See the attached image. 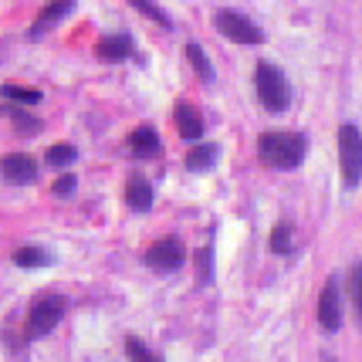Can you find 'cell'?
I'll return each instance as SVG.
<instances>
[{
    "label": "cell",
    "instance_id": "6da1fadb",
    "mask_svg": "<svg viewBox=\"0 0 362 362\" xmlns=\"http://www.w3.org/2000/svg\"><path fill=\"white\" fill-rule=\"evenodd\" d=\"M257 153L271 170H295L308 153V139L301 132H264L257 139Z\"/></svg>",
    "mask_w": 362,
    "mask_h": 362
},
{
    "label": "cell",
    "instance_id": "ffe728a7",
    "mask_svg": "<svg viewBox=\"0 0 362 362\" xmlns=\"http://www.w3.org/2000/svg\"><path fill=\"white\" fill-rule=\"evenodd\" d=\"M291 237H295L291 223L281 221L274 230H271V251H274V254H288V251H291Z\"/></svg>",
    "mask_w": 362,
    "mask_h": 362
},
{
    "label": "cell",
    "instance_id": "277c9868",
    "mask_svg": "<svg viewBox=\"0 0 362 362\" xmlns=\"http://www.w3.org/2000/svg\"><path fill=\"white\" fill-rule=\"evenodd\" d=\"M318 322H322V329L335 335V332L342 329V322H346V308H342V291H339V274H332L325 288H322V295H318Z\"/></svg>",
    "mask_w": 362,
    "mask_h": 362
},
{
    "label": "cell",
    "instance_id": "ac0fdd59",
    "mask_svg": "<svg viewBox=\"0 0 362 362\" xmlns=\"http://www.w3.org/2000/svg\"><path fill=\"white\" fill-rule=\"evenodd\" d=\"M349 291H352V312H356V325L362 322V264L356 261L349 271Z\"/></svg>",
    "mask_w": 362,
    "mask_h": 362
},
{
    "label": "cell",
    "instance_id": "2e32d148",
    "mask_svg": "<svg viewBox=\"0 0 362 362\" xmlns=\"http://www.w3.org/2000/svg\"><path fill=\"white\" fill-rule=\"evenodd\" d=\"M187 62H189V68L200 75V81H214V68H210V62H206V54H204V47L200 45H187Z\"/></svg>",
    "mask_w": 362,
    "mask_h": 362
},
{
    "label": "cell",
    "instance_id": "44dd1931",
    "mask_svg": "<svg viewBox=\"0 0 362 362\" xmlns=\"http://www.w3.org/2000/svg\"><path fill=\"white\" fill-rule=\"evenodd\" d=\"M129 4H132V7L139 11V14H146V17H149V21H156V24H163L166 31L173 28V21H170V17L163 14V7H156L153 0H129Z\"/></svg>",
    "mask_w": 362,
    "mask_h": 362
},
{
    "label": "cell",
    "instance_id": "30bf717a",
    "mask_svg": "<svg viewBox=\"0 0 362 362\" xmlns=\"http://www.w3.org/2000/svg\"><path fill=\"white\" fill-rule=\"evenodd\" d=\"M98 58H105V62H126L129 54H132V37L126 31L119 34H109V37H102L98 41Z\"/></svg>",
    "mask_w": 362,
    "mask_h": 362
},
{
    "label": "cell",
    "instance_id": "9c48e42d",
    "mask_svg": "<svg viewBox=\"0 0 362 362\" xmlns=\"http://www.w3.org/2000/svg\"><path fill=\"white\" fill-rule=\"evenodd\" d=\"M129 149H132L136 159H153L163 153V139H159V132L153 126H139L129 136Z\"/></svg>",
    "mask_w": 362,
    "mask_h": 362
},
{
    "label": "cell",
    "instance_id": "d4e9b609",
    "mask_svg": "<svg viewBox=\"0 0 362 362\" xmlns=\"http://www.w3.org/2000/svg\"><path fill=\"white\" fill-rule=\"evenodd\" d=\"M71 189H75V176H62V180L54 183V193H58V197H68Z\"/></svg>",
    "mask_w": 362,
    "mask_h": 362
},
{
    "label": "cell",
    "instance_id": "7402d4cb",
    "mask_svg": "<svg viewBox=\"0 0 362 362\" xmlns=\"http://www.w3.org/2000/svg\"><path fill=\"white\" fill-rule=\"evenodd\" d=\"M0 92H4V98H11V102H24V105H37V102H41V92H37V88H21V85H4Z\"/></svg>",
    "mask_w": 362,
    "mask_h": 362
},
{
    "label": "cell",
    "instance_id": "603a6c76",
    "mask_svg": "<svg viewBox=\"0 0 362 362\" xmlns=\"http://www.w3.org/2000/svg\"><path fill=\"white\" fill-rule=\"evenodd\" d=\"M197 281L200 284L214 281V251H210V247H200V251H197Z\"/></svg>",
    "mask_w": 362,
    "mask_h": 362
},
{
    "label": "cell",
    "instance_id": "7a4b0ae2",
    "mask_svg": "<svg viewBox=\"0 0 362 362\" xmlns=\"http://www.w3.org/2000/svg\"><path fill=\"white\" fill-rule=\"evenodd\" d=\"M254 88H257V98H261V105L268 112H274V115L288 112V105H291V85H288V78H284V71L278 64L271 62L257 64L254 68Z\"/></svg>",
    "mask_w": 362,
    "mask_h": 362
},
{
    "label": "cell",
    "instance_id": "3957f363",
    "mask_svg": "<svg viewBox=\"0 0 362 362\" xmlns=\"http://www.w3.org/2000/svg\"><path fill=\"white\" fill-rule=\"evenodd\" d=\"M339 166L346 189H359L362 180V132L356 122H346L339 129Z\"/></svg>",
    "mask_w": 362,
    "mask_h": 362
},
{
    "label": "cell",
    "instance_id": "4fadbf2b",
    "mask_svg": "<svg viewBox=\"0 0 362 362\" xmlns=\"http://www.w3.org/2000/svg\"><path fill=\"white\" fill-rule=\"evenodd\" d=\"M126 204L132 206V210H139V214H146L149 206H153V187H149V180L146 176H132L126 183Z\"/></svg>",
    "mask_w": 362,
    "mask_h": 362
},
{
    "label": "cell",
    "instance_id": "5bb4252c",
    "mask_svg": "<svg viewBox=\"0 0 362 362\" xmlns=\"http://www.w3.org/2000/svg\"><path fill=\"white\" fill-rule=\"evenodd\" d=\"M217 146L214 142H197L193 149L187 153V170H193V173H204V170H210L214 163H217Z\"/></svg>",
    "mask_w": 362,
    "mask_h": 362
},
{
    "label": "cell",
    "instance_id": "e0dca14e",
    "mask_svg": "<svg viewBox=\"0 0 362 362\" xmlns=\"http://www.w3.org/2000/svg\"><path fill=\"white\" fill-rule=\"evenodd\" d=\"M47 166H54V170H64V166H71L75 159H78V149L75 146H68V142H58V146H51L47 149Z\"/></svg>",
    "mask_w": 362,
    "mask_h": 362
},
{
    "label": "cell",
    "instance_id": "5b68a950",
    "mask_svg": "<svg viewBox=\"0 0 362 362\" xmlns=\"http://www.w3.org/2000/svg\"><path fill=\"white\" fill-rule=\"evenodd\" d=\"M217 31L234 45H261L264 41V31L244 14H237V11H221L217 14Z\"/></svg>",
    "mask_w": 362,
    "mask_h": 362
},
{
    "label": "cell",
    "instance_id": "7c38bea8",
    "mask_svg": "<svg viewBox=\"0 0 362 362\" xmlns=\"http://www.w3.org/2000/svg\"><path fill=\"white\" fill-rule=\"evenodd\" d=\"M176 129H180V136L187 142H197L204 136V119H200V112L193 109V105H176Z\"/></svg>",
    "mask_w": 362,
    "mask_h": 362
},
{
    "label": "cell",
    "instance_id": "d6986e66",
    "mask_svg": "<svg viewBox=\"0 0 362 362\" xmlns=\"http://www.w3.org/2000/svg\"><path fill=\"white\" fill-rule=\"evenodd\" d=\"M126 356H129L132 362H166L163 356H156L153 349L146 346L142 339H126Z\"/></svg>",
    "mask_w": 362,
    "mask_h": 362
},
{
    "label": "cell",
    "instance_id": "52a82bcc",
    "mask_svg": "<svg viewBox=\"0 0 362 362\" xmlns=\"http://www.w3.org/2000/svg\"><path fill=\"white\" fill-rule=\"evenodd\" d=\"M64 318V298H41L31 305V315H28V332L34 339L47 335L51 329H58V322Z\"/></svg>",
    "mask_w": 362,
    "mask_h": 362
},
{
    "label": "cell",
    "instance_id": "ba28073f",
    "mask_svg": "<svg viewBox=\"0 0 362 362\" xmlns=\"http://www.w3.org/2000/svg\"><path fill=\"white\" fill-rule=\"evenodd\" d=\"M0 176L14 187H24V183H34L37 180V163H34L28 153H11V156L0 159Z\"/></svg>",
    "mask_w": 362,
    "mask_h": 362
},
{
    "label": "cell",
    "instance_id": "cb8c5ba5",
    "mask_svg": "<svg viewBox=\"0 0 362 362\" xmlns=\"http://www.w3.org/2000/svg\"><path fill=\"white\" fill-rule=\"evenodd\" d=\"M7 115L14 119V126L21 129V132H28V136H34L37 129H41V122H34V119H28L24 112H17V109H7Z\"/></svg>",
    "mask_w": 362,
    "mask_h": 362
},
{
    "label": "cell",
    "instance_id": "8fae6325",
    "mask_svg": "<svg viewBox=\"0 0 362 362\" xmlns=\"http://www.w3.org/2000/svg\"><path fill=\"white\" fill-rule=\"evenodd\" d=\"M71 7H75V0H54V4H47L45 11H41V17L31 24V37H34V41H37L47 28H54V24H58V21L71 11Z\"/></svg>",
    "mask_w": 362,
    "mask_h": 362
},
{
    "label": "cell",
    "instance_id": "9a60e30c",
    "mask_svg": "<svg viewBox=\"0 0 362 362\" xmlns=\"http://www.w3.org/2000/svg\"><path fill=\"white\" fill-rule=\"evenodd\" d=\"M54 257L47 251H41V247H21V251L14 254V264L17 268H47Z\"/></svg>",
    "mask_w": 362,
    "mask_h": 362
},
{
    "label": "cell",
    "instance_id": "8992f818",
    "mask_svg": "<svg viewBox=\"0 0 362 362\" xmlns=\"http://www.w3.org/2000/svg\"><path fill=\"white\" fill-rule=\"evenodd\" d=\"M183 261H187V251H183V244H180L176 237H163V240H156V244L146 251V264L153 271H159V274L180 271Z\"/></svg>",
    "mask_w": 362,
    "mask_h": 362
}]
</instances>
